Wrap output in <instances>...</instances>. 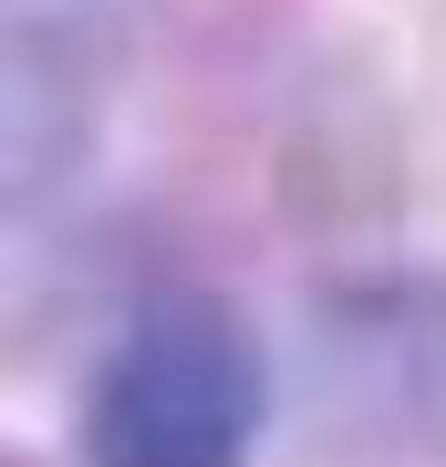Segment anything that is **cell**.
<instances>
[{
    "label": "cell",
    "instance_id": "6da1fadb",
    "mask_svg": "<svg viewBox=\"0 0 446 467\" xmlns=\"http://www.w3.org/2000/svg\"><path fill=\"white\" fill-rule=\"evenodd\" d=\"M270 353L218 291H166L83 374V467H249Z\"/></svg>",
    "mask_w": 446,
    "mask_h": 467
},
{
    "label": "cell",
    "instance_id": "3957f363",
    "mask_svg": "<svg viewBox=\"0 0 446 467\" xmlns=\"http://www.w3.org/2000/svg\"><path fill=\"white\" fill-rule=\"evenodd\" d=\"M115 0H11V42H63V32H83V21H104Z\"/></svg>",
    "mask_w": 446,
    "mask_h": 467
},
{
    "label": "cell",
    "instance_id": "7a4b0ae2",
    "mask_svg": "<svg viewBox=\"0 0 446 467\" xmlns=\"http://www.w3.org/2000/svg\"><path fill=\"white\" fill-rule=\"evenodd\" d=\"M301 405L332 447H446V270L332 281L301 322Z\"/></svg>",
    "mask_w": 446,
    "mask_h": 467
}]
</instances>
